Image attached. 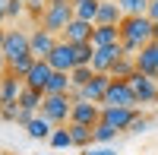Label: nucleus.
Masks as SVG:
<instances>
[{
  "instance_id": "f257e3e1",
  "label": "nucleus",
  "mask_w": 158,
  "mask_h": 155,
  "mask_svg": "<svg viewBox=\"0 0 158 155\" xmlns=\"http://www.w3.org/2000/svg\"><path fill=\"white\" fill-rule=\"evenodd\" d=\"M152 29H155V22H152L149 16H123V22H120L123 54H127V57H136L139 51L152 41Z\"/></svg>"
},
{
  "instance_id": "f03ea898",
  "label": "nucleus",
  "mask_w": 158,
  "mask_h": 155,
  "mask_svg": "<svg viewBox=\"0 0 158 155\" xmlns=\"http://www.w3.org/2000/svg\"><path fill=\"white\" fill-rule=\"evenodd\" d=\"M76 19V13H73V0H48V6L41 13V19H38V25L48 32H54L57 38L63 35V29Z\"/></svg>"
},
{
  "instance_id": "7ed1b4c3",
  "label": "nucleus",
  "mask_w": 158,
  "mask_h": 155,
  "mask_svg": "<svg viewBox=\"0 0 158 155\" xmlns=\"http://www.w3.org/2000/svg\"><path fill=\"white\" fill-rule=\"evenodd\" d=\"M38 114H44L54 127H67L70 124V114H73V98L70 95H44Z\"/></svg>"
},
{
  "instance_id": "20e7f679",
  "label": "nucleus",
  "mask_w": 158,
  "mask_h": 155,
  "mask_svg": "<svg viewBox=\"0 0 158 155\" xmlns=\"http://www.w3.org/2000/svg\"><path fill=\"white\" fill-rule=\"evenodd\" d=\"M101 108H139L136 92H133V86H130V79H111L108 95H104Z\"/></svg>"
},
{
  "instance_id": "39448f33",
  "label": "nucleus",
  "mask_w": 158,
  "mask_h": 155,
  "mask_svg": "<svg viewBox=\"0 0 158 155\" xmlns=\"http://www.w3.org/2000/svg\"><path fill=\"white\" fill-rule=\"evenodd\" d=\"M0 54H3L6 60H16V57L32 54V48H29V32H22V29H6Z\"/></svg>"
},
{
  "instance_id": "423d86ee",
  "label": "nucleus",
  "mask_w": 158,
  "mask_h": 155,
  "mask_svg": "<svg viewBox=\"0 0 158 155\" xmlns=\"http://www.w3.org/2000/svg\"><path fill=\"white\" fill-rule=\"evenodd\" d=\"M130 86H133L139 105H155V101H158V79H152V76L136 70L133 76H130Z\"/></svg>"
},
{
  "instance_id": "0eeeda50",
  "label": "nucleus",
  "mask_w": 158,
  "mask_h": 155,
  "mask_svg": "<svg viewBox=\"0 0 158 155\" xmlns=\"http://www.w3.org/2000/svg\"><path fill=\"white\" fill-rule=\"evenodd\" d=\"M57 41H60V38H57L54 32L41 29V25H38L35 32H29V48H32V57H35V60H48V54L54 51Z\"/></svg>"
},
{
  "instance_id": "6e6552de",
  "label": "nucleus",
  "mask_w": 158,
  "mask_h": 155,
  "mask_svg": "<svg viewBox=\"0 0 158 155\" xmlns=\"http://www.w3.org/2000/svg\"><path fill=\"white\" fill-rule=\"evenodd\" d=\"M48 63H51V70H60V73H70L76 67V48L67 44V41H57L54 51L48 54Z\"/></svg>"
},
{
  "instance_id": "1a4fd4ad",
  "label": "nucleus",
  "mask_w": 158,
  "mask_h": 155,
  "mask_svg": "<svg viewBox=\"0 0 158 155\" xmlns=\"http://www.w3.org/2000/svg\"><path fill=\"white\" fill-rule=\"evenodd\" d=\"M136 114H139V108H101V120H104V124H111L114 130L127 133Z\"/></svg>"
},
{
  "instance_id": "9d476101",
  "label": "nucleus",
  "mask_w": 158,
  "mask_h": 155,
  "mask_svg": "<svg viewBox=\"0 0 158 155\" xmlns=\"http://www.w3.org/2000/svg\"><path fill=\"white\" fill-rule=\"evenodd\" d=\"M22 89L25 82L19 79V76H0V108H10V105H19V95H22Z\"/></svg>"
},
{
  "instance_id": "9b49d317",
  "label": "nucleus",
  "mask_w": 158,
  "mask_h": 155,
  "mask_svg": "<svg viewBox=\"0 0 158 155\" xmlns=\"http://www.w3.org/2000/svg\"><path fill=\"white\" fill-rule=\"evenodd\" d=\"M117 57H123V44H111V48H95L92 54V70L95 73H111Z\"/></svg>"
},
{
  "instance_id": "f8f14e48",
  "label": "nucleus",
  "mask_w": 158,
  "mask_h": 155,
  "mask_svg": "<svg viewBox=\"0 0 158 155\" xmlns=\"http://www.w3.org/2000/svg\"><path fill=\"white\" fill-rule=\"evenodd\" d=\"M92 29H95V22L73 19V22L67 25V29H63L60 41H67V44H85V41H92Z\"/></svg>"
},
{
  "instance_id": "ddd939ff",
  "label": "nucleus",
  "mask_w": 158,
  "mask_h": 155,
  "mask_svg": "<svg viewBox=\"0 0 158 155\" xmlns=\"http://www.w3.org/2000/svg\"><path fill=\"white\" fill-rule=\"evenodd\" d=\"M136 70L146 73V76H152V79H158V41H149L136 54Z\"/></svg>"
},
{
  "instance_id": "4468645a",
  "label": "nucleus",
  "mask_w": 158,
  "mask_h": 155,
  "mask_svg": "<svg viewBox=\"0 0 158 155\" xmlns=\"http://www.w3.org/2000/svg\"><path fill=\"white\" fill-rule=\"evenodd\" d=\"M98 120H101V105H92V101H73L70 124H89V127H95Z\"/></svg>"
},
{
  "instance_id": "2eb2a0df",
  "label": "nucleus",
  "mask_w": 158,
  "mask_h": 155,
  "mask_svg": "<svg viewBox=\"0 0 158 155\" xmlns=\"http://www.w3.org/2000/svg\"><path fill=\"white\" fill-rule=\"evenodd\" d=\"M51 63L48 60H35V67L29 70V76H25V86L29 89H35V92H44V86H48V79H51Z\"/></svg>"
},
{
  "instance_id": "dca6fc26",
  "label": "nucleus",
  "mask_w": 158,
  "mask_h": 155,
  "mask_svg": "<svg viewBox=\"0 0 158 155\" xmlns=\"http://www.w3.org/2000/svg\"><path fill=\"white\" fill-rule=\"evenodd\" d=\"M111 44H120V25H95L92 48H111Z\"/></svg>"
},
{
  "instance_id": "f3484780",
  "label": "nucleus",
  "mask_w": 158,
  "mask_h": 155,
  "mask_svg": "<svg viewBox=\"0 0 158 155\" xmlns=\"http://www.w3.org/2000/svg\"><path fill=\"white\" fill-rule=\"evenodd\" d=\"M120 22H123V10L117 6V0H101L95 25H120Z\"/></svg>"
},
{
  "instance_id": "a211bd4d",
  "label": "nucleus",
  "mask_w": 158,
  "mask_h": 155,
  "mask_svg": "<svg viewBox=\"0 0 158 155\" xmlns=\"http://www.w3.org/2000/svg\"><path fill=\"white\" fill-rule=\"evenodd\" d=\"M25 133H29V139H51V133H54V124H51L44 114H35V117L25 124Z\"/></svg>"
},
{
  "instance_id": "6ab92c4d",
  "label": "nucleus",
  "mask_w": 158,
  "mask_h": 155,
  "mask_svg": "<svg viewBox=\"0 0 158 155\" xmlns=\"http://www.w3.org/2000/svg\"><path fill=\"white\" fill-rule=\"evenodd\" d=\"M67 130H70V139H73L76 149H92L95 146V133H92L89 124H67Z\"/></svg>"
},
{
  "instance_id": "aec40b11",
  "label": "nucleus",
  "mask_w": 158,
  "mask_h": 155,
  "mask_svg": "<svg viewBox=\"0 0 158 155\" xmlns=\"http://www.w3.org/2000/svg\"><path fill=\"white\" fill-rule=\"evenodd\" d=\"M70 89H73L70 73L54 70V73H51V79H48V86H44V95H70Z\"/></svg>"
},
{
  "instance_id": "412c9836",
  "label": "nucleus",
  "mask_w": 158,
  "mask_h": 155,
  "mask_svg": "<svg viewBox=\"0 0 158 155\" xmlns=\"http://www.w3.org/2000/svg\"><path fill=\"white\" fill-rule=\"evenodd\" d=\"M98 6H101V0H73V13H76V19H85V22H95Z\"/></svg>"
},
{
  "instance_id": "4be33fe9",
  "label": "nucleus",
  "mask_w": 158,
  "mask_h": 155,
  "mask_svg": "<svg viewBox=\"0 0 158 155\" xmlns=\"http://www.w3.org/2000/svg\"><path fill=\"white\" fill-rule=\"evenodd\" d=\"M136 73V57H117V63L111 67V79H130Z\"/></svg>"
},
{
  "instance_id": "5701e85b",
  "label": "nucleus",
  "mask_w": 158,
  "mask_h": 155,
  "mask_svg": "<svg viewBox=\"0 0 158 155\" xmlns=\"http://www.w3.org/2000/svg\"><path fill=\"white\" fill-rule=\"evenodd\" d=\"M41 101H44V92H35V89L25 86V89H22V95H19V108L38 114V111H41Z\"/></svg>"
},
{
  "instance_id": "b1692460",
  "label": "nucleus",
  "mask_w": 158,
  "mask_h": 155,
  "mask_svg": "<svg viewBox=\"0 0 158 155\" xmlns=\"http://www.w3.org/2000/svg\"><path fill=\"white\" fill-rule=\"evenodd\" d=\"M92 133H95V146H111L114 139H117V133H120V130H114L111 124H104V120H98L95 127H92Z\"/></svg>"
},
{
  "instance_id": "393cba45",
  "label": "nucleus",
  "mask_w": 158,
  "mask_h": 155,
  "mask_svg": "<svg viewBox=\"0 0 158 155\" xmlns=\"http://www.w3.org/2000/svg\"><path fill=\"white\" fill-rule=\"evenodd\" d=\"M35 67V57L32 54H25V57H16V60H10V70L6 73H13V76H19V79L25 82V76H29V70Z\"/></svg>"
},
{
  "instance_id": "a878e982",
  "label": "nucleus",
  "mask_w": 158,
  "mask_h": 155,
  "mask_svg": "<svg viewBox=\"0 0 158 155\" xmlns=\"http://www.w3.org/2000/svg\"><path fill=\"white\" fill-rule=\"evenodd\" d=\"M117 6L123 10V16H146L149 0H117Z\"/></svg>"
},
{
  "instance_id": "bb28decb",
  "label": "nucleus",
  "mask_w": 158,
  "mask_h": 155,
  "mask_svg": "<svg viewBox=\"0 0 158 155\" xmlns=\"http://www.w3.org/2000/svg\"><path fill=\"white\" fill-rule=\"evenodd\" d=\"M51 149H70L73 146V139H70V130L67 127H54V133H51Z\"/></svg>"
},
{
  "instance_id": "cd10ccee",
  "label": "nucleus",
  "mask_w": 158,
  "mask_h": 155,
  "mask_svg": "<svg viewBox=\"0 0 158 155\" xmlns=\"http://www.w3.org/2000/svg\"><path fill=\"white\" fill-rule=\"evenodd\" d=\"M92 76H95V70H92V67H73L70 70V79H73V89H82L89 79H92Z\"/></svg>"
},
{
  "instance_id": "c85d7f7f",
  "label": "nucleus",
  "mask_w": 158,
  "mask_h": 155,
  "mask_svg": "<svg viewBox=\"0 0 158 155\" xmlns=\"http://www.w3.org/2000/svg\"><path fill=\"white\" fill-rule=\"evenodd\" d=\"M73 48H76V67H92V54H95L92 41H85V44H73Z\"/></svg>"
},
{
  "instance_id": "c756f323",
  "label": "nucleus",
  "mask_w": 158,
  "mask_h": 155,
  "mask_svg": "<svg viewBox=\"0 0 158 155\" xmlns=\"http://www.w3.org/2000/svg\"><path fill=\"white\" fill-rule=\"evenodd\" d=\"M149 127H152V120L146 117V114H136V117H133V124H130V130H127V133H146Z\"/></svg>"
},
{
  "instance_id": "7c9ffc66",
  "label": "nucleus",
  "mask_w": 158,
  "mask_h": 155,
  "mask_svg": "<svg viewBox=\"0 0 158 155\" xmlns=\"http://www.w3.org/2000/svg\"><path fill=\"white\" fill-rule=\"evenodd\" d=\"M25 13V3H19V0H6V19H19Z\"/></svg>"
},
{
  "instance_id": "2f4dec72",
  "label": "nucleus",
  "mask_w": 158,
  "mask_h": 155,
  "mask_svg": "<svg viewBox=\"0 0 158 155\" xmlns=\"http://www.w3.org/2000/svg\"><path fill=\"white\" fill-rule=\"evenodd\" d=\"M16 111H19V105H10V108H0V120H6V124H16Z\"/></svg>"
},
{
  "instance_id": "473e14b6",
  "label": "nucleus",
  "mask_w": 158,
  "mask_h": 155,
  "mask_svg": "<svg viewBox=\"0 0 158 155\" xmlns=\"http://www.w3.org/2000/svg\"><path fill=\"white\" fill-rule=\"evenodd\" d=\"M85 155H117V149L114 146H92V149H85Z\"/></svg>"
},
{
  "instance_id": "72a5a7b5",
  "label": "nucleus",
  "mask_w": 158,
  "mask_h": 155,
  "mask_svg": "<svg viewBox=\"0 0 158 155\" xmlns=\"http://www.w3.org/2000/svg\"><path fill=\"white\" fill-rule=\"evenodd\" d=\"M32 117H35V114H32V111H25V108H19V111H16V124H19V127H25Z\"/></svg>"
},
{
  "instance_id": "f704fd0d",
  "label": "nucleus",
  "mask_w": 158,
  "mask_h": 155,
  "mask_svg": "<svg viewBox=\"0 0 158 155\" xmlns=\"http://www.w3.org/2000/svg\"><path fill=\"white\" fill-rule=\"evenodd\" d=\"M146 16L152 22H158V0H149V13H146Z\"/></svg>"
},
{
  "instance_id": "c9c22d12",
  "label": "nucleus",
  "mask_w": 158,
  "mask_h": 155,
  "mask_svg": "<svg viewBox=\"0 0 158 155\" xmlns=\"http://www.w3.org/2000/svg\"><path fill=\"white\" fill-rule=\"evenodd\" d=\"M3 22H6V0H0V29H3Z\"/></svg>"
},
{
  "instance_id": "e433bc0d",
  "label": "nucleus",
  "mask_w": 158,
  "mask_h": 155,
  "mask_svg": "<svg viewBox=\"0 0 158 155\" xmlns=\"http://www.w3.org/2000/svg\"><path fill=\"white\" fill-rule=\"evenodd\" d=\"M6 70H10V60H6L3 54H0V76H6Z\"/></svg>"
},
{
  "instance_id": "4c0bfd02",
  "label": "nucleus",
  "mask_w": 158,
  "mask_h": 155,
  "mask_svg": "<svg viewBox=\"0 0 158 155\" xmlns=\"http://www.w3.org/2000/svg\"><path fill=\"white\" fill-rule=\"evenodd\" d=\"M152 41H158V22H155V29H152Z\"/></svg>"
},
{
  "instance_id": "58836bf2",
  "label": "nucleus",
  "mask_w": 158,
  "mask_h": 155,
  "mask_svg": "<svg viewBox=\"0 0 158 155\" xmlns=\"http://www.w3.org/2000/svg\"><path fill=\"white\" fill-rule=\"evenodd\" d=\"M3 35H6V29H0V48H3Z\"/></svg>"
},
{
  "instance_id": "ea45409f",
  "label": "nucleus",
  "mask_w": 158,
  "mask_h": 155,
  "mask_svg": "<svg viewBox=\"0 0 158 155\" xmlns=\"http://www.w3.org/2000/svg\"><path fill=\"white\" fill-rule=\"evenodd\" d=\"M0 155H10V152H0Z\"/></svg>"
}]
</instances>
